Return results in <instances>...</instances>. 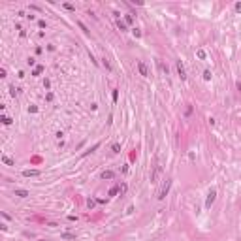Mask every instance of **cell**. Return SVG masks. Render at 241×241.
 <instances>
[{
    "mask_svg": "<svg viewBox=\"0 0 241 241\" xmlns=\"http://www.w3.org/2000/svg\"><path fill=\"white\" fill-rule=\"evenodd\" d=\"M160 173H162V166H160V160H158V156H156L155 164H153V170H151V183H158Z\"/></svg>",
    "mask_w": 241,
    "mask_h": 241,
    "instance_id": "obj_1",
    "label": "cell"
},
{
    "mask_svg": "<svg viewBox=\"0 0 241 241\" xmlns=\"http://www.w3.org/2000/svg\"><path fill=\"white\" fill-rule=\"evenodd\" d=\"M170 186H171V179H166V183L162 185L160 192H158V200H164L168 196V192H170Z\"/></svg>",
    "mask_w": 241,
    "mask_h": 241,
    "instance_id": "obj_2",
    "label": "cell"
},
{
    "mask_svg": "<svg viewBox=\"0 0 241 241\" xmlns=\"http://www.w3.org/2000/svg\"><path fill=\"white\" fill-rule=\"evenodd\" d=\"M215 200H217V190L211 189L209 194H207V200H205V209H211V205L215 204Z\"/></svg>",
    "mask_w": 241,
    "mask_h": 241,
    "instance_id": "obj_3",
    "label": "cell"
},
{
    "mask_svg": "<svg viewBox=\"0 0 241 241\" xmlns=\"http://www.w3.org/2000/svg\"><path fill=\"white\" fill-rule=\"evenodd\" d=\"M175 68H177V74H179V77L185 81V79H186V70H185V66H183V62H181V60H177V62H175Z\"/></svg>",
    "mask_w": 241,
    "mask_h": 241,
    "instance_id": "obj_4",
    "label": "cell"
},
{
    "mask_svg": "<svg viewBox=\"0 0 241 241\" xmlns=\"http://www.w3.org/2000/svg\"><path fill=\"white\" fill-rule=\"evenodd\" d=\"M138 70H139V74H141L143 77H149V68H147V64H145V62H141V60H139V62H138Z\"/></svg>",
    "mask_w": 241,
    "mask_h": 241,
    "instance_id": "obj_5",
    "label": "cell"
},
{
    "mask_svg": "<svg viewBox=\"0 0 241 241\" xmlns=\"http://www.w3.org/2000/svg\"><path fill=\"white\" fill-rule=\"evenodd\" d=\"M40 175V170H25L23 171V177H38Z\"/></svg>",
    "mask_w": 241,
    "mask_h": 241,
    "instance_id": "obj_6",
    "label": "cell"
},
{
    "mask_svg": "<svg viewBox=\"0 0 241 241\" xmlns=\"http://www.w3.org/2000/svg\"><path fill=\"white\" fill-rule=\"evenodd\" d=\"M15 196H19V198H28V196H30V192L25 190V189H17V190H15Z\"/></svg>",
    "mask_w": 241,
    "mask_h": 241,
    "instance_id": "obj_7",
    "label": "cell"
},
{
    "mask_svg": "<svg viewBox=\"0 0 241 241\" xmlns=\"http://www.w3.org/2000/svg\"><path fill=\"white\" fill-rule=\"evenodd\" d=\"M100 177H102V179H113L115 173H113L111 170H105V171H102V175H100Z\"/></svg>",
    "mask_w": 241,
    "mask_h": 241,
    "instance_id": "obj_8",
    "label": "cell"
},
{
    "mask_svg": "<svg viewBox=\"0 0 241 241\" xmlns=\"http://www.w3.org/2000/svg\"><path fill=\"white\" fill-rule=\"evenodd\" d=\"M2 162H4V164H6V166H13V164H15V162H13V160H11V158H9V156H6V155H4V156H2Z\"/></svg>",
    "mask_w": 241,
    "mask_h": 241,
    "instance_id": "obj_9",
    "label": "cell"
},
{
    "mask_svg": "<svg viewBox=\"0 0 241 241\" xmlns=\"http://www.w3.org/2000/svg\"><path fill=\"white\" fill-rule=\"evenodd\" d=\"M117 26L120 28V32H124V30H126V23H124V21H120V19H117Z\"/></svg>",
    "mask_w": 241,
    "mask_h": 241,
    "instance_id": "obj_10",
    "label": "cell"
},
{
    "mask_svg": "<svg viewBox=\"0 0 241 241\" xmlns=\"http://www.w3.org/2000/svg\"><path fill=\"white\" fill-rule=\"evenodd\" d=\"M42 72H43V66L40 64V66H36V68H34V70H32V75H40V74H42Z\"/></svg>",
    "mask_w": 241,
    "mask_h": 241,
    "instance_id": "obj_11",
    "label": "cell"
},
{
    "mask_svg": "<svg viewBox=\"0 0 241 241\" xmlns=\"http://www.w3.org/2000/svg\"><path fill=\"white\" fill-rule=\"evenodd\" d=\"M0 120H2V124H11V119H9L8 115H2V117H0Z\"/></svg>",
    "mask_w": 241,
    "mask_h": 241,
    "instance_id": "obj_12",
    "label": "cell"
},
{
    "mask_svg": "<svg viewBox=\"0 0 241 241\" xmlns=\"http://www.w3.org/2000/svg\"><path fill=\"white\" fill-rule=\"evenodd\" d=\"M62 239H68V241H70V239H75V235H74V234H68V232H64V234H62Z\"/></svg>",
    "mask_w": 241,
    "mask_h": 241,
    "instance_id": "obj_13",
    "label": "cell"
},
{
    "mask_svg": "<svg viewBox=\"0 0 241 241\" xmlns=\"http://www.w3.org/2000/svg\"><path fill=\"white\" fill-rule=\"evenodd\" d=\"M111 151H113V153H120V145H119V143H113V145H111Z\"/></svg>",
    "mask_w": 241,
    "mask_h": 241,
    "instance_id": "obj_14",
    "label": "cell"
},
{
    "mask_svg": "<svg viewBox=\"0 0 241 241\" xmlns=\"http://www.w3.org/2000/svg\"><path fill=\"white\" fill-rule=\"evenodd\" d=\"M9 94H11V96H17V94H19V89H15V87H9Z\"/></svg>",
    "mask_w": 241,
    "mask_h": 241,
    "instance_id": "obj_15",
    "label": "cell"
},
{
    "mask_svg": "<svg viewBox=\"0 0 241 241\" xmlns=\"http://www.w3.org/2000/svg\"><path fill=\"white\" fill-rule=\"evenodd\" d=\"M77 25H79V28H81V30L85 32V34H89V28H87V26H85V25H83L81 21H77Z\"/></svg>",
    "mask_w": 241,
    "mask_h": 241,
    "instance_id": "obj_16",
    "label": "cell"
},
{
    "mask_svg": "<svg viewBox=\"0 0 241 241\" xmlns=\"http://www.w3.org/2000/svg\"><path fill=\"white\" fill-rule=\"evenodd\" d=\"M124 23H128V25H132V23H134V17H132V15H130V13H128V15L124 17Z\"/></svg>",
    "mask_w": 241,
    "mask_h": 241,
    "instance_id": "obj_17",
    "label": "cell"
},
{
    "mask_svg": "<svg viewBox=\"0 0 241 241\" xmlns=\"http://www.w3.org/2000/svg\"><path fill=\"white\" fill-rule=\"evenodd\" d=\"M119 192V186H111V189H109V196H115Z\"/></svg>",
    "mask_w": 241,
    "mask_h": 241,
    "instance_id": "obj_18",
    "label": "cell"
},
{
    "mask_svg": "<svg viewBox=\"0 0 241 241\" xmlns=\"http://www.w3.org/2000/svg\"><path fill=\"white\" fill-rule=\"evenodd\" d=\"M62 6H64L66 9H70V11H75V8L72 6V4H68V2H64V4H62Z\"/></svg>",
    "mask_w": 241,
    "mask_h": 241,
    "instance_id": "obj_19",
    "label": "cell"
},
{
    "mask_svg": "<svg viewBox=\"0 0 241 241\" xmlns=\"http://www.w3.org/2000/svg\"><path fill=\"white\" fill-rule=\"evenodd\" d=\"M132 34L136 36V38H139V36H141V30H139V28H132Z\"/></svg>",
    "mask_w": 241,
    "mask_h": 241,
    "instance_id": "obj_20",
    "label": "cell"
},
{
    "mask_svg": "<svg viewBox=\"0 0 241 241\" xmlns=\"http://www.w3.org/2000/svg\"><path fill=\"white\" fill-rule=\"evenodd\" d=\"M196 55H198V59H205V51H204V49H198Z\"/></svg>",
    "mask_w": 241,
    "mask_h": 241,
    "instance_id": "obj_21",
    "label": "cell"
},
{
    "mask_svg": "<svg viewBox=\"0 0 241 241\" xmlns=\"http://www.w3.org/2000/svg\"><path fill=\"white\" fill-rule=\"evenodd\" d=\"M204 79H205V81H209V79H211V72H209V70H205V72H204Z\"/></svg>",
    "mask_w": 241,
    "mask_h": 241,
    "instance_id": "obj_22",
    "label": "cell"
},
{
    "mask_svg": "<svg viewBox=\"0 0 241 241\" xmlns=\"http://www.w3.org/2000/svg\"><path fill=\"white\" fill-rule=\"evenodd\" d=\"M104 62H102V64L105 66V68H108V70H111V66H109V62H108V59H105V57H104V59H102Z\"/></svg>",
    "mask_w": 241,
    "mask_h": 241,
    "instance_id": "obj_23",
    "label": "cell"
},
{
    "mask_svg": "<svg viewBox=\"0 0 241 241\" xmlns=\"http://www.w3.org/2000/svg\"><path fill=\"white\" fill-rule=\"evenodd\" d=\"M111 96H113V102H117V98H119V90H117V89H115V90H113V94H111Z\"/></svg>",
    "mask_w": 241,
    "mask_h": 241,
    "instance_id": "obj_24",
    "label": "cell"
},
{
    "mask_svg": "<svg viewBox=\"0 0 241 241\" xmlns=\"http://www.w3.org/2000/svg\"><path fill=\"white\" fill-rule=\"evenodd\" d=\"M38 26H40V28H45V26H47V23L42 19V21H38Z\"/></svg>",
    "mask_w": 241,
    "mask_h": 241,
    "instance_id": "obj_25",
    "label": "cell"
},
{
    "mask_svg": "<svg viewBox=\"0 0 241 241\" xmlns=\"http://www.w3.org/2000/svg\"><path fill=\"white\" fill-rule=\"evenodd\" d=\"M28 111H30V113H36L38 108H36V105H28Z\"/></svg>",
    "mask_w": 241,
    "mask_h": 241,
    "instance_id": "obj_26",
    "label": "cell"
},
{
    "mask_svg": "<svg viewBox=\"0 0 241 241\" xmlns=\"http://www.w3.org/2000/svg\"><path fill=\"white\" fill-rule=\"evenodd\" d=\"M119 192H120V194H124V192H126V185H120L119 186Z\"/></svg>",
    "mask_w": 241,
    "mask_h": 241,
    "instance_id": "obj_27",
    "label": "cell"
},
{
    "mask_svg": "<svg viewBox=\"0 0 241 241\" xmlns=\"http://www.w3.org/2000/svg\"><path fill=\"white\" fill-rule=\"evenodd\" d=\"M87 205H89L90 209H92V207H94V200H90V198H89V200H87Z\"/></svg>",
    "mask_w": 241,
    "mask_h": 241,
    "instance_id": "obj_28",
    "label": "cell"
},
{
    "mask_svg": "<svg viewBox=\"0 0 241 241\" xmlns=\"http://www.w3.org/2000/svg\"><path fill=\"white\" fill-rule=\"evenodd\" d=\"M43 87H45V89H49V87H51V81L45 79V81H43Z\"/></svg>",
    "mask_w": 241,
    "mask_h": 241,
    "instance_id": "obj_29",
    "label": "cell"
},
{
    "mask_svg": "<svg viewBox=\"0 0 241 241\" xmlns=\"http://www.w3.org/2000/svg\"><path fill=\"white\" fill-rule=\"evenodd\" d=\"M190 113H192V105H189V108H186V111H185V115H186V117H189Z\"/></svg>",
    "mask_w": 241,
    "mask_h": 241,
    "instance_id": "obj_30",
    "label": "cell"
},
{
    "mask_svg": "<svg viewBox=\"0 0 241 241\" xmlns=\"http://www.w3.org/2000/svg\"><path fill=\"white\" fill-rule=\"evenodd\" d=\"M235 11H237V13H241V2H237V4H235Z\"/></svg>",
    "mask_w": 241,
    "mask_h": 241,
    "instance_id": "obj_31",
    "label": "cell"
},
{
    "mask_svg": "<svg viewBox=\"0 0 241 241\" xmlns=\"http://www.w3.org/2000/svg\"><path fill=\"white\" fill-rule=\"evenodd\" d=\"M26 62H28V66H34V62H36V59H28Z\"/></svg>",
    "mask_w": 241,
    "mask_h": 241,
    "instance_id": "obj_32",
    "label": "cell"
},
{
    "mask_svg": "<svg viewBox=\"0 0 241 241\" xmlns=\"http://www.w3.org/2000/svg\"><path fill=\"white\" fill-rule=\"evenodd\" d=\"M237 90L241 92V81H237Z\"/></svg>",
    "mask_w": 241,
    "mask_h": 241,
    "instance_id": "obj_33",
    "label": "cell"
},
{
    "mask_svg": "<svg viewBox=\"0 0 241 241\" xmlns=\"http://www.w3.org/2000/svg\"><path fill=\"white\" fill-rule=\"evenodd\" d=\"M38 241H45V239H38Z\"/></svg>",
    "mask_w": 241,
    "mask_h": 241,
    "instance_id": "obj_34",
    "label": "cell"
}]
</instances>
